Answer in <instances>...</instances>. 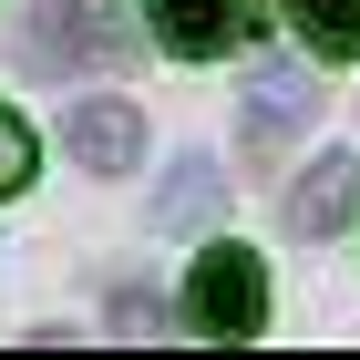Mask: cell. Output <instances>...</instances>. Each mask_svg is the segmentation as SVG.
Here are the masks:
<instances>
[{
    "label": "cell",
    "instance_id": "6da1fadb",
    "mask_svg": "<svg viewBox=\"0 0 360 360\" xmlns=\"http://www.w3.org/2000/svg\"><path fill=\"white\" fill-rule=\"evenodd\" d=\"M144 11H124V0H31L21 21V72H41V83H72V72H124V62L144 52Z\"/></svg>",
    "mask_w": 360,
    "mask_h": 360
},
{
    "label": "cell",
    "instance_id": "277c9868",
    "mask_svg": "<svg viewBox=\"0 0 360 360\" xmlns=\"http://www.w3.org/2000/svg\"><path fill=\"white\" fill-rule=\"evenodd\" d=\"M350 206H360V165H350V155H309V165L288 175V195H278V226L309 248V237L350 226Z\"/></svg>",
    "mask_w": 360,
    "mask_h": 360
},
{
    "label": "cell",
    "instance_id": "7a4b0ae2",
    "mask_svg": "<svg viewBox=\"0 0 360 360\" xmlns=\"http://www.w3.org/2000/svg\"><path fill=\"white\" fill-rule=\"evenodd\" d=\"M186 330L206 340H257L268 330V268H257L248 248H206L186 278Z\"/></svg>",
    "mask_w": 360,
    "mask_h": 360
},
{
    "label": "cell",
    "instance_id": "52a82bcc",
    "mask_svg": "<svg viewBox=\"0 0 360 360\" xmlns=\"http://www.w3.org/2000/svg\"><path fill=\"white\" fill-rule=\"evenodd\" d=\"M217 217H226L217 155H175V165H165V195H155V226H165V237H206Z\"/></svg>",
    "mask_w": 360,
    "mask_h": 360
},
{
    "label": "cell",
    "instance_id": "9c48e42d",
    "mask_svg": "<svg viewBox=\"0 0 360 360\" xmlns=\"http://www.w3.org/2000/svg\"><path fill=\"white\" fill-rule=\"evenodd\" d=\"M103 330L113 340H155V330H165V299H155L144 278H113V288H103Z\"/></svg>",
    "mask_w": 360,
    "mask_h": 360
},
{
    "label": "cell",
    "instance_id": "ba28073f",
    "mask_svg": "<svg viewBox=\"0 0 360 360\" xmlns=\"http://www.w3.org/2000/svg\"><path fill=\"white\" fill-rule=\"evenodd\" d=\"M319 62H360V0H278Z\"/></svg>",
    "mask_w": 360,
    "mask_h": 360
},
{
    "label": "cell",
    "instance_id": "30bf717a",
    "mask_svg": "<svg viewBox=\"0 0 360 360\" xmlns=\"http://www.w3.org/2000/svg\"><path fill=\"white\" fill-rule=\"evenodd\" d=\"M21 186H31V134L0 113V195H21Z\"/></svg>",
    "mask_w": 360,
    "mask_h": 360
},
{
    "label": "cell",
    "instance_id": "8992f818",
    "mask_svg": "<svg viewBox=\"0 0 360 360\" xmlns=\"http://www.w3.org/2000/svg\"><path fill=\"white\" fill-rule=\"evenodd\" d=\"M62 144H72V165H93V175H134L144 165V103H72Z\"/></svg>",
    "mask_w": 360,
    "mask_h": 360
},
{
    "label": "cell",
    "instance_id": "5b68a950",
    "mask_svg": "<svg viewBox=\"0 0 360 360\" xmlns=\"http://www.w3.org/2000/svg\"><path fill=\"white\" fill-rule=\"evenodd\" d=\"M309 113H319L309 62H248V155H278Z\"/></svg>",
    "mask_w": 360,
    "mask_h": 360
},
{
    "label": "cell",
    "instance_id": "3957f363",
    "mask_svg": "<svg viewBox=\"0 0 360 360\" xmlns=\"http://www.w3.org/2000/svg\"><path fill=\"white\" fill-rule=\"evenodd\" d=\"M144 31L175 62H217V52H248L257 41V0H144Z\"/></svg>",
    "mask_w": 360,
    "mask_h": 360
}]
</instances>
